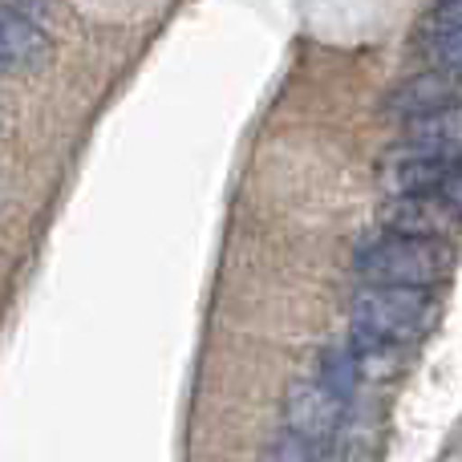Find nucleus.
<instances>
[{"label":"nucleus","mask_w":462,"mask_h":462,"mask_svg":"<svg viewBox=\"0 0 462 462\" xmlns=\"http://www.w3.org/2000/svg\"><path fill=\"white\" fill-rule=\"evenodd\" d=\"M447 247L439 239L422 236H402V231H385V236L369 239L357 247V272L369 284H418L430 288L447 276Z\"/></svg>","instance_id":"obj_1"},{"label":"nucleus","mask_w":462,"mask_h":462,"mask_svg":"<svg viewBox=\"0 0 462 462\" xmlns=\"http://www.w3.org/2000/svg\"><path fill=\"white\" fill-rule=\"evenodd\" d=\"M434 320V296L430 288L418 284H374L353 300V328H365L393 341H414Z\"/></svg>","instance_id":"obj_2"},{"label":"nucleus","mask_w":462,"mask_h":462,"mask_svg":"<svg viewBox=\"0 0 462 462\" xmlns=\"http://www.w3.org/2000/svg\"><path fill=\"white\" fill-rule=\"evenodd\" d=\"M345 414H349V402L337 390H328L325 382H292L284 398V422L288 430L304 434L312 442H328L341 434Z\"/></svg>","instance_id":"obj_3"},{"label":"nucleus","mask_w":462,"mask_h":462,"mask_svg":"<svg viewBox=\"0 0 462 462\" xmlns=\"http://www.w3.org/2000/svg\"><path fill=\"white\" fill-rule=\"evenodd\" d=\"M458 211L450 208V199H439V191L430 195H390V203L382 208L385 231H402V236H422V239H447V231L458 224Z\"/></svg>","instance_id":"obj_4"},{"label":"nucleus","mask_w":462,"mask_h":462,"mask_svg":"<svg viewBox=\"0 0 462 462\" xmlns=\"http://www.w3.org/2000/svg\"><path fill=\"white\" fill-rule=\"evenodd\" d=\"M455 171V159H442V154H422L410 151L406 159H393L385 167V191L390 195H430L442 191Z\"/></svg>","instance_id":"obj_5"},{"label":"nucleus","mask_w":462,"mask_h":462,"mask_svg":"<svg viewBox=\"0 0 462 462\" xmlns=\"http://www.w3.org/2000/svg\"><path fill=\"white\" fill-rule=\"evenodd\" d=\"M458 97V78L455 69H434V73H418V78H406L390 97V110L402 114V118H418V114L442 110Z\"/></svg>","instance_id":"obj_6"},{"label":"nucleus","mask_w":462,"mask_h":462,"mask_svg":"<svg viewBox=\"0 0 462 462\" xmlns=\"http://www.w3.org/2000/svg\"><path fill=\"white\" fill-rule=\"evenodd\" d=\"M410 151L442 154V159H458L462 154V102H450L442 110L418 114L410 118Z\"/></svg>","instance_id":"obj_7"},{"label":"nucleus","mask_w":462,"mask_h":462,"mask_svg":"<svg viewBox=\"0 0 462 462\" xmlns=\"http://www.w3.org/2000/svg\"><path fill=\"white\" fill-rule=\"evenodd\" d=\"M0 45H5L8 69H32L49 57V37L21 13V8H5L0 13Z\"/></svg>","instance_id":"obj_8"},{"label":"nucleus","mask_w":462,"mask_h":462,"mask_svg":"<svg viewBox=\"0 0 462 462\" xmlns=\"http://www.w3.org/2000/svg\"><path fill=\"white\" fill-rule=\"evenodd\" d=\"M349 349H353V357H357V374L361 377H393L402 369V361H406L402 341L365 333V328H353Z\"/></svg>","instance_id":"obj_9"},{"label":"nucleus","mask_w":462,"mask_h":462,"mask_svg":"<svg viewBox=\"0 0 462 462\" xmlns=\"http://www.w3.org/2000/svg\"><path fill=\"white\" fill-rule=\"evenodd\" d=\"M357 357H353V349H328L325 357H320V382L328 385V390H337L341 398H349L353 385H357Z\"/></svg>","instance_id":"obj_10"},{"label":"nucleus","mask_w":462,"mask_h":462,"mask_svg":"<svg viewBox=\"0 0 462 462\" xmlns=\"http://www.w3.org/2000/svg\"><path fill=\"white\" fill-rule=\"evenodd\" d=\"M430 61L439 65V69L462 73V29H442L439 37L430 41Z\"/></svg>","instance_id":"obj_11"},{"label":"nucleus","mask_w":462,"mask_h":462,"mask_svg":"<svg viewBox=\"0 0 462 462\" xmlns=\"http://www.w3.org/2000/svg\"><path fill=\"white\" fill-rule=\"evenodd\" d=\"M268 455L272 458H317V455H325V450H320V442L304 439V434L284 430V434H280V442L268 450Z\"/></svg>","instance_id":"obj_12"},{"label":"nucleus","mask_w":462,"mask_h":462,"mask_svg":"<svg viewBox=\"0 0 462 462\" xmlns=\"http://www.w3.org/2000/svg\"><path fill=\"white\" fill-rule=\"evenodd\" d=\"M439 24L442 29H462V0H447L439 8Z\"/></svg>","instance_id":"obj_13"},{"label":"nucleus","mask_w":462,"mask_h":462,"mask_svg":"<svg viewBox=\"0 0 462 462\" xmlns=\"http://www.w3.org/2000/svg\"><path fill=\"white\" fill-rule=\"evenodd\" d=\"M447 199L462 216V162H455V171H450V179H447Z\"/></svg>","instance_id":"obj_14"},{"label":"nucleus","mask_w":462,"mask_h":462,"mask_svg":"<svg viewBox=\"0 0 462 462\" xmlns=\"http://www.w3.org/2000/svg\"><path fill=\"white\" fill-rule=\"evenodd\" d=\"M8 8H29V5H37V0H5Z\"/></svg>","instance_id":"obj_15"},{"label":"nucleus","mask_w":462,"mask_h":462,"mask_svg":"<svg viewBox=\"0 0 462 462\" xmlns=\"http://www.w3.org/2000/svg\"><path fill=\"white\" fill-rule=\"evenodd\" d=\"M0 73H8V61H5V45H0Z\"/></svg>","instance_id":"obj_16"}]
</instances>
